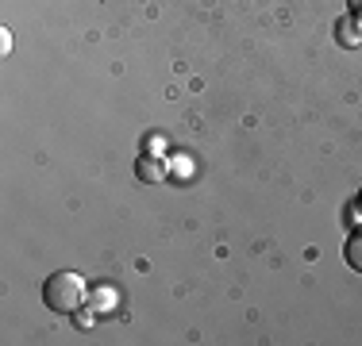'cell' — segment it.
Returning a JSON list of instances; mask_svg holds the SVG:
<instances>
[{
    "label": "cell",
    "instance_id": "6da1fadb",
    "mask_svg": "<svg viewBox=\"0 0 362 346\" xmlns=\"http://www.w3.org/2000/svg\"><path fill=\"white\" fill-rule=\"evenodd\" d=\"M85 297H89V289H85V277H77L70 270L47 277V285H42V304L62 311V316H74L77 308L85 304Z\"/></svg>",
    "mask_w": 362,
    "mask_h": 346
},
{
    "label": "cell",
    "instance_id": "7a4b0ae2",
    "mask_svg": "<svg viewBox=\"0 0 362 346\" xmlns=\"http://www.w3.org/2000/svg\"><path fill=\"white\" fill-rule=\"evenodd\" d=\"M135 177L146 181V185H162V181H166V162H158L154 154H139V162H135Z\"/></svg>",
    "mask_w": 362,
    "mask_h": 346
},
{
    "label": "cell",
    "instance_id": "3957f363",
    "mask_svg": "<svg viewBox=\"0 0 362 346\" xmlns=\"http://www.w3.org/2000/svg\"><path fill=\"white\" fill-rule=\"evenodd\" d=\"M335 39H339L343 47H358V42H362V28L355 23V16H343V20L335 23Z\"/></svg>",
    "mask_w": 362,
    "mask_h": 346
},
{
    "label": "cell",
    "instance_id": "277c9868",
    "mask_svg": "<svg viewBox=\"0 0 362 346\" xmlns=\"http://www.w3.org/2000/svg\"><path fill=\"white\" fill-rule=\"evenodd\" d=\"M343 258H347V266H351L355 273H362V227L347 239V246H343Z\"/></svg>",
    "mask_w": 362,
    "mask_h": 346
},
{
    "label": "cell",
    "instance_id": "5b68a950",
    "mask_svg": "<svg viewBox=\"0 0 362 346\" xmlns=\"http://www.w3.org/2000/svg\"><path fill=\"white\" fill-rule=\"evenodd\" d=\"M8 50H12V35H8V28L0 31V54H8Z\"/></svg>",
    "mask_w": 362,
    "mask_h": 346
},
{
    "label": "cell",
    "instance_id": "8992f818",
    "mask_svg": "<svg viewBox=\"0 0 362 346\" xmlns=\"http://www.w3.org/2000/svg\"><path fill=\"white\" fill-rule=\"evenodd\" d=\"M74 316H77V327H89V323H93L89 311H74Z\"/></svg>",
    "mask_w": 362,
    "mask_h": 346
},
{
    "label": "cell",
    "instance_id": "52a82bcc",
    "mask_svg": "<svg viewBox=\"0 0 362 346\" xmlns=\"http://www.w3.org/2000/svg\"><path fill=\"white\" fill-rule=\"evenodd\" d=\"M347 8H351V16H362V0H347Z\"/></svg>",
    "mask_w": 362,
    "mask_h": 346
}]
</instances>
